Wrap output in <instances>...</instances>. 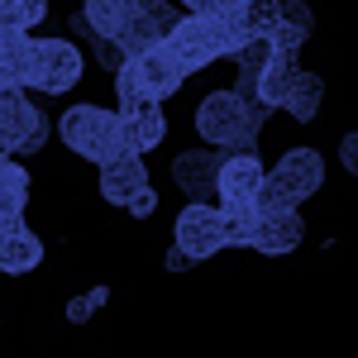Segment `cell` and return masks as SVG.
<instances>
[{"label":"cell","mask_w":358,"mask_h":358,"mask_svg":"<svg viewBox=\"0 0 358 358\" xmlns=\"http://www.w3.org/2000/svg\"><path fill=\"white\" fill-rule=\"evenodd\" d=\"M268 106L263 101H244L234 86H224V91H210V96H201V106H196V134L206 138L210 148H258V134L268 129Z\"/></svg>","instance_id":"1"},{"label":"cell","mask_w":358,"mask_h":358,"mask_svg":"<svg viewBox=\"0 0 358 358\" xmlns=\"http://www.w3.org/2000/svg\"><path fill=\"white\" fill-rule=\"evenodd\" d=\"M163 48L172 53V62L192 77V72L210 67V62H220V57L234 48V29L224 24L220 15H182L177 24L167 29Z\"/></svg>","instance_id":"2"},{"label":"cell","mask_w":358,"mask_h":358,"mask_svg":"<svg viewBox=\"0 0 358 358\" xmlns=\"http://www.w3.org/2000/svg\"><path fill=\"white\" fill-rule=\"evenodd\" d=\"M57 134H62V143H67L77 158H86L91 167L115 158V153L124 148V138H120V110L91 106V101L67 106L62 120H57Z\"/></svg>","instance_id":"3"},{"label":"cell","mask_w":358,"mask_h":358,"mask_svg":"<svg viewBox=\"0 0 358 358\" xmlns=\"http://www.w3.org/2000/svg\"><path fill=\"white\" fill-rule=\"evenodd\" d=\"M86 77V57L72 38H34V67H29V91L62 96Z\"/></svg>","instance_id":"4"},{"label":"cell","mask_w":358,"mask_h":358,"mask_svg":"<svg viewBox=\"0 0 358 358\" xmlns=\"http://www.w3.org/2000/svg\"><path fill=\"white\" fill-rule=\"evenodd\" d=\"M48 143V120L29 101L24 91H5L0 96V153L20 158V153H38Z\"/></svg>","instance_id":"5"},{"label":"cell","mask_w":358,"mask_h":358,"mask_svg":"<svg viewBox=\"0 0 358 358\" xmlns=\"http://www.w3.org/2000/svg\"><path fill=\"white\" fill-rule=\"evenodd\" d=\"M172 248H182L192 263L201 258H215L220 253V206H210V201H192L177 224H172Z\"/></svg>","instance_id":"6"},{"label":"cell","mask_w":358,"mask_h":358,"mask_svg":"<svg viewBox=\"0 0 358 358\" xmlns=\"http://www.w3.org/2000/svg\"><path fill=\"white\" fill-rule=\"evenodd\" d=\"M263 177H268V167L258 158V148H229L215 167V201L220 206H253V192Z\"/></svg>","instance_id":"7"},{"label":"cell","mask_w":358,"mask_h":358,"mask_svg":"<svg viewBox=\"0 0 358 358\" xmlns=\"http://www.w3.org/2000/svg\"><path fill=\"white\" fill-rule=\"evenodd\" d=\"M268 182H277L282 192L301 206V201H310V196L325 187V158H320L315 148H287V153L268 167Z\"/></svg>","instance_id":"8"},{"label":"cell","mask_w":358,"mask_h":358,"mask_svg":"<svg viewBox=\"0 0 358 358\" xmlns=\"http://www.w3.org/2000/svg\"><path fill=\"white\" fill-rule=\"evenodd\" d=\"M182 15H177V5L172 0H138L134 15H129V24L115 34V43L124 48V57L129 53H143V48H153V43H163L167 29L177 24Z\"/></svg>","instance_id":"9"},{"label":"cell","mask_w":358,"mask_h":358,"mask_svg":"<svg viewBox=\"0 0 358 358\" xmlns=\"http://www.w3.org/2000/svg\"><path fill=\"white\" fill-rule=\"evenodd\" d=\"M129 72H134L138 96H148V101H167V96H177L182 82H187V72L172 62V53H167L163 43H153L143 53H129Z\"/></svg>","instance_id":"10"},{"label":"cell","mask_w":358,"mask_h":358,"mask_svg":"<svg viewBox=\"0 0 358 358\" xmlns=\"http://www.w3.org/2000/svg\"><path fill=\"white\" fill-rule=\"evenodd\" d=\"M120 138H124L129 153H153V148L167 138L163 101L138 96V101H129V106H120Z\"/></svg>","instance_id":"11"},{"label":"cell","mask_w":358,"mask_h":358,"mask_svg":"<svg viewBox=\"0 0 358 358\" xmlns=\"http://www.w3.org/2000/svg\"><path fill=\"white\" fill-rule=\"evenodd\" d=\"M101 167V201L106 206H129V196H138L148 187V167H143V153H129V148H120L115 158H106Z\"/></svg>","instance_id":"12"},{"label":"cell","mask_w":358,"mask_h":358,"mask_svg":"<svg viewBox=\"0 0 358 358\" xmlns=\"http://www.w3.org/2000/svg\"><path fill=\"white\" fill-rule=\"evenodd\" d=\"M306 239V220L296 206H287V210H268V215H258L253 224V244L258 253H268V258H282V253H296Z\"/></svg>","instance_id":"13"},{"label":"cell","mask_w":358,"mask_h":358,"mask_svg":"<svg viewBox=\"0 0 358 358\" xmlns=\"http://www.w3.org/2000/svg\"><path fill=\"white\" fill-rule=\"evenodd\" d=\"M215 167H220V148H187L172 158V182L182 187L187 201H215Z\"/></svg>","instance_id":"14"},{"label":"cell","mask_w":358,"mask_h":358,"mask_svg":"<svg viewBox=\"0 0 358 358\" xmlns=\"http://www.w3.org/2000/svg\"><path fill=\"white\" fill-rule=\"evenodd\" d=\"M38 263H43V239H38L29 224L0 234V273L5 277H29Z\"/></svg>","instance_id":"15"},{"label":"cell","mask_w":358,"mask_h":358,"mask_svg":"<svg viewBox=\"0 0 358 358\" xmlns=\"http://www.w3.org/2000/svg\"><path fill=\"white\" fill-rule=\"evenodd\" d=\"M220 20L234 29V38H244V34H273L277 20H282V0H234Z\"/></svg>","instance_id":"16"},{"label":"cell","mask_w":358,"mask_h":358,"mask_svg":"<svg viewBox=\"0 0 358 358\" xmlns=\"http://www.w3.org/2000/svg\"><path fill=\"white\" fill-rule=\"evenodd\" d=\"M325 106V77H315V72H292V82H287V96H282V110L292 115L296 124H310L315 115Z\"/></svg>","instance_id":"17"},{"label":"cell","mask_w":358,"mask_h":358,"mask_svg":"<svg viewBox=\"0 0 358 358\" xmlns=\"http://www.w3.org/2000/svg\"><path fill=\"white\" fill-rule=\"evenodd\" d=\"M134 5L138 0H82V20L96 38H115L120 29L129 24V15H134Z\"/></svg>","instance_id":"18"},{"label":"cell","mask_w":358,"mask_h":358,"mask_svg":"<svg viewBox=\"0 0 358 358\" xmlns=\"http://www.w3.org/2000/svg\"><path fill=\"white\" fill-rule=\"evenodd\" d=\"M292 72H296V57L292 53H273L263 62V72H258V86H253V96L268 106V110H282V96H287V82H292Z\"/></svg>","instance_id":"19"},{"label":"cell","mask_w":358,"mask_h":358,"mask_svg":"<svg viewBox=\"0 0 358 358\" xmlns=\"http://www.w3.org/2000/svg\"><path fill=\"white\" fill-rule=\"evenodd\" d=\"M253 224H258V210L253 206H220V244L224 248H248L253 244Z\"/></svg>","instance_id":"20"},{"label":"cell","mask_w":358,"mask_h":358,"mask_svg":"<svg viewBox=\"0 0 358 358\" xmlns=\"http://www.w3.org/2000/svg\"><path fill=\"white\" fill-rule=\"evenodd\" d=\"M29 192H34L29 167L15 163L10 153H0V196H5V201H24V206H29Z\"/></svg>","instance_id":"21"},{"label":"cell","mask_w":358,"mask_h":358,"mask_svg":"<svg viewBox=\"0 0 358 358\" xmlns=\"http://www.w3.org/2000/svg\"><path fill=\"white\" fill-rule=\"evenodd\" d=\"M106 301H110V287L101 282V287H91V292H82V296H72V301L62 306V315H67L72 325H86V320H91Z\"/></svg>","instance_id":"22"},{"label":"cell","mask_w":358,"mask_h":358,"mask_svg":"<svg viewBox=\"0 0 358 358\" xmlns=\"http://www.w3.org/2000/svg\"><path fill=\"white\" fill-rule=\"evenodd\" d=\"M5 29H29V34H34V24H29L20 0H0V34H5Z\"/></svg>","instance_id":"23"},{"label":"cell","mask_w":358,"mask_h":358,"mask_svg":"<svg viewBox=\"0 0 358 358\" xmlns=\"http://www.w3.org/2000/svg\"><path fill=\"white\" fill-rule=\"evenodd\" d=\"M124 210H129L134 220H148V215L158 210V192H153V182H148V187H143L138 196H129V206H124Z\"/></svg>","instance_id":"24"},{"label":"cell","mask_w":358,"mask_h":358,"mask_svg":"<svg viewBox=\"0 0 358 358\" xmlns=\"http://www.w3.org/2000/svg\"><path fill=\"white\" fill-rule=\"evenodd\" d=\"M20 224H24V201H5L0 196V234H10Z\"/></svg>","instance_id":"25"},{"label":"cell","mask_w":358,"mask_h":358,"mask_svg":"<svg viewBox=\"0 0 358 358\" xmlns=\"http://www.w3.org/2000/svg\"><path fill=\"white\" fill-rule=\"evenodd\" d=\"M282 20H292V24L306 29V34H310V24H315V15H310V5H306V0H292V5H282Z\"/></svg>","instance_id":"26"},{"label":"cell","mask_w":358,"mask_h":358,"mask_svg":"<svg viewBox=\"0 0 358 358\" xmlns=\"http://www.w3.org/2000/svg\"><path fill=\"white\" fill-rule=\"evenodd\" d=\"M187 5V15H224L234 0H182Z\"/></svg>","instance_id":"27"},{"label":"cell","mask_w":358,"mask_h":358,"mask_svg":"<svg viewBox=\"0 0 358 358\" xmlns=\"http://www.w3.org/2000/svg\"><path fill=\"white\" fill-rule=\"evenodd\" d=\"M339 163H344V172H358V134L354 129L344 134V143H339Z\"/></svg>","instance_id":"28"},{"label":"cell","mask_w":358,"mask_h":358,"mask_svg":"<svg viewBox=\"0 0 358 358\" xmlns=\"http://www.w3.org/2000/svg\"><path fill=\"white\" fill-rule=\"evenodd\" d=\"M167 268H172V273H182V268H192V258H187L182 248H172V253H167Z\"/></svg>","instance_id":"29"},{"label":"cell","mask_w":358,"mask_h":358,"mask_svg":"<svg viewBox=\"0 0 358 358\" xmlns=\"http://www.w3.org/2000/svg\"><path fill=\"white\" fill-rule=\"evenodd\" d=\"M5 91H24V86H20L10 72H5V67H0V96H5Z\"/></svg>","instance_id":"30"}]
</instances>
